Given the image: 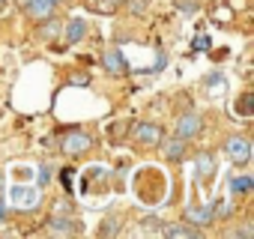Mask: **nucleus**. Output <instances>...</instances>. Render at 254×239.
Segmentation results:
<instances>
[{
	"label": "nucleus",
	"instance_id": "nucleus-14",
	"mask_svg": "<svg viewBox=\"0 0 254 239\" xmlns=\"http://www.w3.org/2000/svg\"><path fill=\"white\" fill-rule=\"evenodd\" d=\"M48 227H51L54 233H75V224H72V221H66V218H63V221H60V218H51V221H48Z\"/></svg>",
	"mask_w": 254,
	"mask_h": 239
},
{
	"label": "nucleus",
	"instance_id": "nucleus-10",
	"mask_svg": "<svg viewBox=\"0 0 254 239\" xmlns=\"http://www.w3.org/2000/svg\"><path fill=\"white\" fill-rule=\"evenodd\" d=\"M102 66H105L111 75H123V72H126V60H123V54H120L117 48H111V51L102 54Z\"/></svg>",
	"mask_w": 254,
	"mask_h": 239
},
{
	"label": "nucleus",
	"instance_id": "nucleus-2",
	"mask_svg": "<svg viewBox=\"0 0 254 239\" xmlns=\"http://www.w3.org/2000/svg\"><path fill=\"white\" fill-rule=\"evenodd\" d=\"M224 156L233 162V165H248L251 162V141L242 138V135H233L224 141Z\"/></svg>",
	"mask_w": 254,
	"mask_h": 239
},
{
	"label": "nucleus",
	"instance_id": "nucleus-20",
	"mask_svg": "<svg viewBox=\"0 0 254 239\" xmlns=\"http://www.w3.org/2000/svg\"><path fill=\"white\" fill-rule=\"evenodd\" d=\"M180 12H186V15H189V12H194V3H191V0H186V3H180Z\"/></svg>",
	"mask_w": 254,
	"mask_h": 239
},
{
	"label": "nucleus",
	"instance_id": "nucleus-8",
	"mask_svg": "<svg viewBox=\"0 0 254 239\" xmlns=\"http://www.w3.org/2000/svg\"><path fill=\"white\" fill-rule=\"evenodd\" d=\"M165 236H171V239H200L203 236V227H194L189 221H180V224H168L165 227Z\"/></svg>",
	"mask_w": 254,
	"mask_h": 239
},
{
	"label": "nucleus",
	"instance_id": "nucleus-7",
	"mask_svg": "<svg viewBox=\"0 0 254 239\" xmlns=\"http://www.w3.org/2000/svg\"><path fill=\"white\" fill-rule=\"evenodd\" d=\"M162 150H165V159H168V162H183L186 153H189V141H186V138H177V135L168 138V141L162 138Z\"/></svg>",
	"mask_w": 254,
	"mask_h": 239
},
{
	"label": "nucleus",
	"instance_id": "nucleus-18",
	"mask_svg": "<svg viewBox=\"0 0 254 239\" xmlns=\"http://www.w3.org/2000/svg\"><path fill=\"white\" fill-rule=\"evenodd\" d=\"M48 179H51V168L42 165V168H39V185H48Z\"/></svg>",
	"mask_w": 254,
	"mask_h": 239
},
{
	"label": "nucleus",
	"instance_id": "nucleus-3",
	"mask_svg": "<svg viewBox=\"0 0 254 239\" xmlns=\"http://www.w3.org/2000/svg\"><path fill=\"white\" fill-rule=\"evenodd\" d=\"M183 221H189V224H194V227H206V224H212V221H215V215H212V203H206V206H200V203L186 206V209H183Z\"/></svg>",
	"mask_w": 254,
	"mask_h": 239
},
{
	"label": "nucleus",
	"instance_id": "nucleus-1",
	"mask_svg": "<svg viewBox=\"0 0 254 239\" xmlns=\"http://www.w3.org/2000/svg\"><path fill=\"white\" fill-rule=\"evenodd\" d=\"M93 147V138L87 135V132H81V129H66L63 135H60V150L66 153V156H81V153H87Z\"/></svg>",
	"mask_w": 254,
	"mask_h": 239
},
{
	"label": "nucleus",
	"instance_id": "nucleus-19",
	"mask_svg": "<svg viewBox=\"0 0 254 239\" xmlns=\"http://www.w3.org/2000/svg\"><path fill=\"white\" fill-rule=\"evenodd\" d=\"M108 233H117V221H105L102 224V236H108Z\"/></svg>",
	"mask_w": 254,
	"mask_h": 239
},
{
	"label": "nucleus",
	"instance_id": "nucleus-5",
	"mask_svg": "<svg viewBox=\"0 0 254 239\" xmlns=\"http://www.w3.org/2000/svg\"><path fill=\"white\" fill-rule=\"evenodd\" d=\"M21 6H24V12H27L33 21H45V18L54 15L57 0H21Z\"/></svg>",
	"mask_w": 254,
	"mask_h": 239
},
{
	"label": "nucleus",
	"instance_id": "nucleus-6",
	"mask_svg": "<svg viewBox=\"0 0 254 239\" xmlns=\"http://www.w3.org/2000/svg\"><path fill=\"white\" fill-rule=\"evenodd\" d=\"M200 129H203V120H200V114H183L180 120H177V138H194V135H200Z\"/></svg>",
	"mask_w": 254,
	"mask_h": 239
},
{
	"label": "nucleus",
	"instance_id": "nucleus-15",
	"mask_svg": "<svg viewBox=\"0 0 254 239\" xmlns=\"http://www.w3.org/2000/svg\"><path fill=\"white\" fill-rule=\"evenodd\" d=\"M236 111L242 114V117H251V96L245 93V96H239V105H236Z\"/></svg>",
	"mask_w": 254,
	"mask_h": 239
},
{
	"label": "nucleus",
	"instance_id": "nucleus-11",
	"mask_svg": "<svg viewBox=\"0 0 254 239\" xmlns=\"http://www.w3.org/2000/svg\"><path fill=\"white\" fill-rule=\"evenodd\" d=\"M84 33H87L84 18H72V21H69V27H66V39H69V42H81V39H84Z\"/></svg>",
	"mask_w": 254,
	"mask_h": 239
},
{
	"label": "nucleus",
	"instance_id": "nucleus-22",
	"mask_svg": "<svg viewBox=\"0 0 254 239\" xmlns=\"http://www.w3.org/2000/svg\"><path fill=\"white\" fill-rule=\"evenodd\" d=\"M108 3H111V6H120V3H126V0H108Z\"/></svg>",
	"mask_w": 254,
	"mask_h": 239
},
{
	"label": "nucleus",
	"instance_id": "nucleus-13",
	"mask_svg": "<svg viewBox=\"0 0 254 239\" xmlns=\"http://www.w3.org/2000/svg\"><path fill=\"white\" fill-rule=\"evenodd\" d=\"M230 194H242V191H251L254 188V179H248V177H236V179H230Z\"/></svg>",
	"mask_w": 254,
	"mask_h": 239
},
{
	"label": "nucleus",
	"instance_id": "nucleus-24",
	"mask_svg": "<svg viewBox=\"0 0 254 239\" xmlns=\"http://www.w3.org/2000/svg\"><path fill=\"white\" fill-rule=\"evenodd\" d=\"M3 6H6V0H0V9H3Z\"/></svg>",
	"mask_w": 254,
	"mask_h": 239
},
{
	"label": "nucleus",
	"instance_id": "nucleus-16",
	"mask_svg": "<svg viewBox=\"0 0 254 239\" xmlns=\"http://www.w3.org/2000/svg\"><path fill=\"white\" fill-rule=\"evenodd\" d=\"M69 84H75V87H81V84H90V75H84V72H75V75L69 78Z\"/></svg>",
	"mask_w": 254,
	"mask_h": 239
},
{
	"label": "nucleus",
	"instance_id": "nucleus-17",
	"mask_svg": "<svg viewBox=\"0 0 254 239\" xmlns=\"http://www.w3.org/2000/svg\"><path fill=\"white\" fill-rule=\"evenodd\" d=\"M206 48H209V36H203V33H200V36L194 39V51H206Z\"/></svg>",
	"mask_w": 254,
	"mask_h": 239
},
{
	"label": "nucleus",
	"instance_id": "nucleus-21",
	"mask_svg": "<svg viewBox=\"0 0 254 239\" xmlns=\"http://www.w3.org/2000/svg\"><path fill=\"white\" fill-rule=\"evenodd\" d=\"M123 132H126V123H120V126H117V129H114V132H108V135H111V138H120V135H123Z\"/></svg>",
	"mask_w": 254,
	"mask_h": 239
},
{
	"label": "nucleus",
	"instance_id": "nucleus-23",
	"mask_svg": "<svg viewBox=\"0 0 254 239\" xmlns=\"http://www.w3.org/2000/svg\"><path fill=\"white\" fill-rule=\"evenodd\" d=\"M3 215H6V209H3V203H0V221H3Z\"/></svg>",
	"mask_w": 254,
	"mask_h": 239
},
{
	"label": "nucleus",
	"instance_id": "nucleus-4",
	"mask_svg": "<svg viewBox=\"0 0 254 239\" xmlns=\"http://www.w3.org/2000/svg\"><path fill=\"white\" fill-rule=\"evenodd\" d=\"M132 135H135V141H141V144H147V147H159L162 138H165L162 126H156V123H138V126L132 129Z\"/></svg>",
	"mask_w": 254,
	"mask_h": 239
},
{
	"label": "nucleus",
	"instance_id": "nucleus-9",
	"mask_svg": "<svg viewBox=\"0 0 254 239\" xmlns=\"http://www.w3.org/2000/svg\"><path fill=\"white\" fill-rule=\"evenodd\" d=\"M194 168H197V182H209L215 174V159L209 153H197L194 156Z\"/></svg>",
	"mask_w": 254,
	"mask_h": 239
},
{
	"label": "nucleus",
	"instance_id": "nucleus-12",
	"mask_svg": "<svg viewBox=\"0 0 254 239\" xmlns=\"http://www.w3.org/2000/svg\"><path fill=\"white\" fill-rule=\"evenodd\" d=\"M39 24H42V27H39V36H42V39H54V36L63 30V24L54 21V18H45V21H39Z\"/></svg>",
	"mask_w": 254,
	"mask_h": 239
}]
</instances>
